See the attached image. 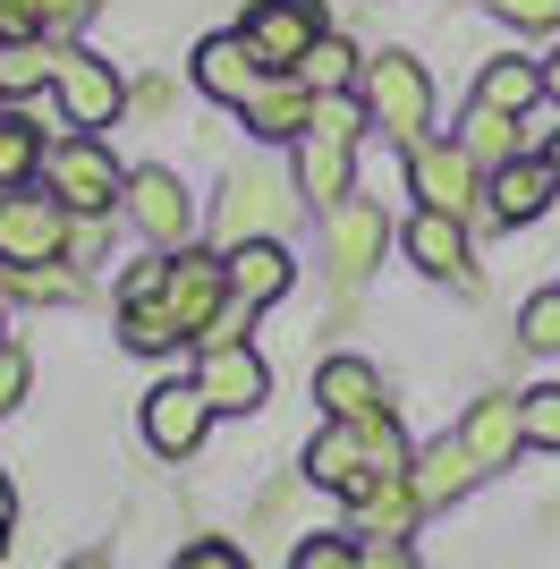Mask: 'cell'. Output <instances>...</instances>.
<instances>
[{
	"label": "cell",
	"mask_w": 560,
	"mask_h": 569,
	"mask_svg": "<svg viewBox=\"0 0 560 569\" xmlns=\"http://www.w3.org/2000/svg\"><path fill=\"white\" fill-rule=\"evenodd\" d=\"M357 137H366V102L357 94H314V119L298 137V196L306 204H349L357 196Z\"/></svg>",
	"instance_id": "cell-1"
},
{
	"label": "cell",
	"mask_w": 560,
	"mask_h": 569,
	"mask_svg": "<svg viewBox=\"0 0 560 569\" xmlns=\"http://www.w3.org/2000/svg\"><path fill=\"white\" fill-rule=\"evenodd\" d=\"M357 102H366V128H382L399 153L433 137V69L417 51H373L357 77Z\"/></svg>",
	"instance_id": "cell-2"
},
{
	"label": "cell",
	"mask_w": 560,
	"mask_h": 569,
	"mask_svg": "<svg viewBox=\"0 0 560 569\" xmlns=\"http://www.w3.org/2000/svg\"><path fill=\"white\" fill-rule=\"evenodd\" d=\"M298 221H306L298 179H280V170H263V162H238L230 179H221V204H212V238H221V247H247V238H289Z\"/></svg>",
	"instance_id": "cell-3"
},
{
	"label": "cell",
	"mask_w": 560,
	"mask_h": 569,
	"mask_svg": "<svg viewBox=\"0 0 560 569\" xmlns=\"http://www.w3.org/2000/svg\"><path fill=\"white\" fill-rule=\"evenodd\" d=\"M43 188L69 204L77 221H102L128 204V170H119V153L102 137H86V128H69V137L43 153Z\"/></svg>",
	"instance_id": "cell-4"
},
{
	"label": "cell",
	"mask_w": 560,
	"mask_h": 569,
	"mask_svg": "<svg viewBox=\"0 0 560 569\" xmlns=\"http://www.w3.org/2000/svg\"><path fill=\"white\" fill-rule=\"evenodd\" d=\"M408 196H417L424 213H450V221H484V162H467L450 137H424L408 144Z\"/></svg>",
	"instance_id": "cell-5"
},
{
	"label": "cell",
	"mask_w": 560,
	"mask_h": 569,
	"mask_svg": "<svg viewBox=\"0 0 560 569\" xmlns=\"http://www.w3.org/2000/svg\"><path fill=\"white\" fill-rule=\"evenodd\" d=\"M69 204L34 188H0V263H69Z\"/></svg>",
	"instance_id": "cell-6"
},
{
	"label": "cell",
	"mask_w": 560,
	"mask_h": 569,
	"mask_svg": "<svg viewBox=\"0 0 560 569\" xmlns=\"http://www.w3.org/2000/svg\"><path fill=\"white\" fill-rule=\"evenodd\" d=\"M51 102H60V119L69 128H86V137H102L119 111H128V77L102 60V51L86 43H60V69H51Z\"/></svg>",
	"instance_id": "cell-7"
},
{
	"label": "cell",
	"mask_w": 560,
	"mask_h": 569,
	"mask_svg": "<svg viewBox=\"0 0 560 569\" xmlns=\"http://www.w3.org/2000/svg\"><path fill=\"white\" fill-rule=\"evenodd\" d=\"M382 247H391V213H382V204L349 196V204H331V213H323V272H331L340 298H357V289L373 281Z\"/></svg>",
	"instance_id": "cell-8"
},
{
	"label": "cell",
	"mask_w": 560,
	"mask_h": 569,
	"mask_svg": "<svg viewBox=\"0 0 560 569\" xmlns=\"http://www.w3.org/2000/svg\"><path fill=\"white\" fill-rule=\"evenodd\" d=\"M162 307L179 315V332H187V340H204V332H212V315L230 307V263H221V247H170Z\"/></svg>",
	"instance_id": "cell-9"
},
{
	"label": "cell",
	"mask_w": 560,
	"mask_h": 569,
	"mask_svg": "<svg viewBox=\"0 0 560 569\" xmlns=\"http://www.w3.org/2000/svg\"><path fill=\"white\" fill-rule=\"evenodd\" d=\"M196 391L212 400V417H247L272 400V366L256 340H221V349H196Z\"/></svg>",
	"instance_id": "cell-10"
},
{
	"label": "cell",
	"mask_w": 560,
	"mask_h": 569,
	"mask_svg": "<svg viewBox=\"0 0 560 569\" xmlns=\"http://www.w3.org/2000/svg\"><path fill=\"white\" fill-rule=\"evenodd\" d=\"M399 256L417 263L424 281H450V289H476V230L467 221H450V213H408L399 221Z\"/></svg>",
	"instance_id": "cell-11"
},
{
	"label": "cell",
	"mask_w": 560,
	"mask_h": 569,
	"mask_svg": "<svg viewBox=\"0 0 560 569\" xmlns=\"http://www.w3.org/2000/svg\"><path fill=\"white\" fill-rule=\"evenodd\" d=\"M128 221L144 230V247H187V230H196V196H187V179L179 170H162V162H144V170H128Z\"/></svg>",
	"instance_id": "cell-12"
},
{
	"label": "cell",
	"mask_w": 560,
	"mask_h": 569,
	"mask_svg": "<svg viewBox=\"0 0 560 569\" xmlns=\"http://www.w3.org/2000/svg\"><path fill=\"white\" fill-rule=\"evenodd\" d=\"M323 34H331L323 0H256V9H247V43L263 51V69H289V77H298V60L323 43Z\"/></svg>",
	"instance_id": "cell-13"
},
{
	"label": "cell",
	"mask_w": 560,
	"mask_h": 569,
	"mask_svg": "<svg viewBox=\"0 0 560 569\" xmlns=\"http://www.w3.org/2000/svg\"><path fill=\"white\" fill-rule=\"evenodd\" d=\"M204 433H212V400L196 391V375L144 391V442H153L162 459H196V451H204Z\"/></svg>",
	"instance_id": "cell-14"
},
{
	"label": "cell",
	"mask_w": 560,
	"mask_h": 569,
	"mask_svg": "<svg viewBox=\"0 0 560 569\" xmlns=\"http://www.w3.org/2000/svg\"><path fill=\"white\" fill-rule=\"evenodd\" d=\"M187 77H196V94H212V102H247L263 86V77H280V69H263V51L247 43V26H230V34H204L196 43V60H187Z\"/></svg>",
	"instance_id": "cell-15"
},
{
	"label": "cell",
	"mask_w": 560,
	"mask_h": 569,
	"mask_svg": "<svg viewBox=\"0 0 560 569\" xmlns=\"http://www.w3.org/2000/svg\"><path fill=\"white\" fill-rule=\"evenodd\" d=\"M552 196H560V179H552L543 153H518V162L484 170V221H492V230H527V221H543V213H552Z\"/></svg>",
	"instance_id": "cell-16"
},
{
	"label": "cell",
	"mask_w": 560,
	"mask_h": 569,
	"mask_svg": "<svg viewBox=\"0 0 560 569\" xmlns=\"http://www.w3.org/2000/svg\"><path fill=\"white\" fill-rule=\"evenodd\" d=\"M459 442H467V459H476L484 476H501L518 451H527V400H518V391H484V400H467Z\"/></svg>",
	"instance_id": "cell-17"
},
{
	"label": "cell",
	"mask_w": 560,
	"mask_h": 569,
	"mask_svg": "<svg viewBox=\"0 0 560 569\" xmlns=\"http://www.w3.org/2000/svg\"><path fill=\"white\" fill-rule=\"evenodd\" d=\"M306 485H323V493H340V501L382 485V468H373V451H366V426H331L323 417V433L306 442Z\"/></svg>",
	"instance_id": "cell-18"
},
{
	"label": "cell",
	"mask_w": 560,
	"mask_h": 569,
	"mask_svg": "<svg viewBox=\"0 0 560 569\" xmlns=\"http://www.w3.org/2000/svg\"><path fill=\"white\" fill-rule=\"evenodd\" d=\"M314 400H323V417H331V426H366V417H382V408H391V382L373 375L366 357L331 349L323 366H314Z\"/></svg>",
	"instance_id": "cell-19"
},
{
	"label": "cell",
	"mask_w": 560,
	"mask_h": 569,
	"mask_svg": "<svg viewBox=\"0 0 560 569\" xmlns=\"http://www.w3.org/2000/svg\"><path fill=\"white\" fill-rule=\"evenodd\" d=\"M238 119H247V137H256V144H298L306 119H314V86L280 69V77H263L256 94L238 102Z\"/></svg>",
	"instance_id": "cell-20"
},
{
	"label": "cell",
	"mask_w": 560,
	"mask_h": 569,
	"mask_svg": "<svg viewBox=\"0 0 560 569\" xmlns=\"http://www.w3.org/2000/svg\"><path fill=\"white\" fill-rule=\"evenodd\" d=\"M221 263H230V298H247V307H272V298H289V289H298V256H289V238H247V247H221Z\"/></svg>",
	"instance_id": "cell-21"
},
{
	"label": "cell",
	"mask_w": 560,
	"mask_h": 569,
	"mask_svg": "<svg viewBox=\"0 0 560 569\" xmlns=\"http://www.w3.org/2000/svg\"><path fill=\"white\" fill-rule=\"evenodd\" d=\"M424 519V501L408 476H382V485H366V493L349 501V536L357 545H408V527Z\"/></svg>",
	"instance_id": "cell-22"
},
{
	"label": "cell",
	"mask_w": 560,
	"mask_h": 569,
	"mask_svg": "<svg viewBox=\"0 0 560 569\" xmlns=\"http://www.w3.org/2000/svg\"><path fill=\"white\" fill-rule=\"evenodd\" d=\"M450 144H459L467 162L501 170V162H518V153H527V119H510V111H492V102L467 94V111H459V128H450Z\"/></svg>",
	"instance_id": "cell-23"
},
{
	"label": "cell",
	"mask_w": 560,
	"mask_h": 569,
	"mask_svg": "<svg viewBox=\"0 0 560 569\" xmlns=\"http://www.w3.org/2000/svg\"><path fill=\"white\" fill-rule=\"evenodd\" d=\"M467 94L492 102V111H510V119H536V102H543V60H527V51H492Z\"/></svg>",
	"instance_id": "cell-24"
},
{
	"label": "cell",
	"mask_w": 560,
	"mask_h": 569,
	"mask_svg": "<svg viewBox=\"0 0 560 569\" xmlns=\"http://www.w3.org/2000/svg\"><path fill=\"white\" fill-rule=\"evenodd\" d=\"M476 476H484V468L467 459V442H459V433H442V442H424V451H417L408 485H417V501H424V510H450V501H459L467 485H476Z\"/></svg>",
	"instance_id": "cell-25"
},
{
	"label": "cell",
	"mask_w": 560,
	"mask_h": 569,
	"mask_svg": "<svg viewBox=\"0 0 560 569\" xmlns=\"http://www.w3.org/2000/svg\"><path fill=\"white\" fill-rule=\"evenodd\" d=\"M51 69H60V43H51V34H9V43H0V94L9 102L51 94Z\"/></svg>",
	"instance_id": "cell-26"
},
{
	"label": "cell",
	"mask_w": 560,
	"mask_h": 569,
	"mask_svg": "<svg viewBox=\"0 0 560 569\" xmlns=\"http://www.w3.org/2000/svg\"><path fill=\"white\" fill-rule=\"evenodd\" d=\"M43 153H51L43 119L9 102V111H0V188H34V179H43Z\"/></svg>",
	"instance_id": "cell-27"
},
{
	"label": "cell",
	"mask_w": 560,
	"mask_h": 569,
	"mask_svg": "<svg viewBox=\"0 0 560 569\" xmlns=\"http://www.w3.org/2000/svg\"><path fill=\"white\" fill-rule=\"evenodd\" d=\"M298 77L314 86V94H357V77H366V60H357V43L340 34V26H331L323 43H314V51L298 60Z\"/></svg>",
	"instance_id": "cell-28"
},
{
	"label": "cell",
	"mask_w": 560,
	"mask_h": 569,
	"mask_svg": "<svg viewBox=\"0 0 560 569\" xmlns=\"http://www.w3.org/2000/svg\"><path fill=\"white\" fill-rule=\"evenodd\" d=\"M179 315H170L162 307V298H153V307H119V349H128V357H170V349H179Z\"/></svg>",
	"instance_id": "cell-29"
},
{
	"label": "cell",
	"mask_w": 560,
	"mask_h": 569,
	"mask_svg": "<svg viewBox=\"0 0 560 569\" xmlns=\"http://www.w3.org/2000/svg\"><path fill=\"white\" fill-rule=\"evenodd\" d=\"M518 340L543 357H560V289H536L527 307H518Z\"/></svg>",
	"instance_id": "cell-30"
},
{
	"label": "cell",
	"mask_w": 560,
	"mask_h": 569,
	"mask_svg": "<svg viewBox=\"0 0 560 569\" xmlns=\"http://www.w3.org/2000/svg\"><path fill=\"white\" fill-rule=\"evenodd\" d=\"M518 400H527V451H560V382H536Z\"/></svg>",
	"instance_id": "cell-31"
},
{
	"label": "cell",
	"mask_w": 560,
	"mask_h": 569,
	"mask_svg": "<svg viewBox=\"0 0 560 569\" xmlns=\"http://www.w3.org/2000/svg\"><path fill=\"white\" fill-rule=\"evenodd\" d=\"M26 9V26H34V34H51V43H60V34H77V26L93 18V0H18Z\"/></svg>",
	"instance_id": "cell-32"
},
{
	"label": "cell",
	"mask_w": 560,
	"mask_h": 569,
	"mask_svg": "<svg viewBox=\"0 0 560 569\" xmlns=\"http://www.w3.org/2000/svg\"><path fill=\"white\" fill-rule=\"evenodd\" d=\"M162 281H170V256L153 247L144 263H128V281H119V307H153V298H162Z\"/></svg>",
	"instance_id": "cell-33"
},
{
	"label": "cell",
	"mask_w": 560,
	"mask_h": 569,
	"mask_svg": "<svg viewBox=\"0 0 560 569\" xmlns=\"http://www.w3.org/2000/svg\"><path fill=\"white\" fill-rule=\"evenodd\" d=\"M492 18L518 34H560V0H492Z\"/></svg>",
	"instance_id": "cell-34"
},
{
	"label": "cell",
	"mask_w": 560,
	"mask_h": 569,
	"mask_svg": "<svg viewBox=\"0 0 560 569\" xmlns=\"http://www.w3.org/2000/svg\"><path fill=\"white\" fill-rule=\"evenodd\" d=\"M289 569H357V536H298Z\"/></svg>",
	"instance_id": "cell-35"
},
{
	"label": "cell",
	"mask_w": 560,
	"mask_h": 569,
	"mask_svg": "<svg viewBox=\"0 0 560 569\" xmlns=\"http://www.w3.org/2000/svg\"><path fill=\"white\" fill-rule=\"evenodd\" d=\"M26 382H34V366H26V349L18 340H0V417L26 400Z\"/></svg>",
	"instance_id": "cell-36"
},
{
	"label": "cell",
	"mask_w": 560,
	"mask_h": 569,
	"mask_svg": "<svg viewBox=\"0 0 560 569\" xmlns=\"http://www.w3.org/2000/svg\"><path fill=\"white\" fill-rule=\"evenodd\" d=\"M179 569H247V552L221 545V536H204V545H187V552H179Z\"/></svg>",
	"instance_id": "cell-37"
},
{
	"label": "cell",
	"mask_w": 560,
	"mask_h": 569,
	"mask_svg": "<svg viewBox=\"0 0 560 569\" xmlns=\"http://www.w3.org/2000/svg\"><path fill=\"white\" fill-rule=\"evenodd\" d=\"M128 111H137V119L170 111V86H162V77H144V86H128Z\"/></svg>",
	"instance_id": "cell-38"
},
{
	"label": "cell",
	"mask_w": 560,
	"mask_h": 569,
	"mask_svg": "<svg viewBox=\"0 0 560 569\" xmlns=\"http://www.w3.org/2000/svg\"><path fill=\"white\" fill-rule=\"evenodd\" d=\"M69 256H102V221H69Z\"/></svg>",
	"instance_id": "cell-39"
},
{
	"label": "cell",
	"mask_w": 560,
	"mask_h": 569,
	"mask_svg": "<svg viewBox=\"0 0 560 569\" xmlns=\"http://www.w3.org/2000/svg\"><path fill=\"white\" fill-rule=\"evenodd\" d=\"M543 102L560 111V51H543Z\"/></svg>",
	"instance_id": "cell-40"
},
{
	"label": "cell",
	"mask_w": 560,
	"mask_h": 569,
	"mask_svg": "<svg viewBox=\"0 0 560 569\" xmlns=\"http://www.w3.org/2000/svg\"><path fill=\"white\" fill-rule=\"evenodd\" d=\"M536 153L552 162V179H560V128H543V137H536Z\"/></svg>",
	"instance_id": "cell-41"
},
{
	"label": "cell",
	"mask_w": 560,
	"mask_h": 569,
	"mask_svg": "<svg viewBox=\"0 0 560 569\" xmlns=\"http://www.w3.org/2000/svg\"><path fill=\"white\" fill-rule=\"evenodd\" d=\"M60 569H111V561H102V552H77V561H60Z\"/></svg>",
	"instance_id": "cell-42"
},
{
	"label": "cell",
	"mask_w": 560,
	"mask_h": 569,
	"mask_svg": "<svg viewBox=\"0 0 560 569\" xmlns=\"http://www.w3.org/2000/svg\"><path fill=\"white\" fill-rule=\"evenodd\" d=\"M0 519H18V493H9V476H0Z\"/></svg>",
	"instance_id": "cell-43"
},
{
	"label": "cell",
	"mask_w": 560,
	"mask_h": 569,
	"mask_svg": "<svg viewBox=\"0 0 560 569\" xmlns=\"http://www.w3.org/2000/svg\"><path fill=\"white\" fill-rule=\"evenodd\" d=\"M0 561H9V519H0Z\"/></svg>",
	"instance_id": "cell-44"
},
{
	"label": "cell",
	"mask_w": 560,
	"mask_h": 569,
	"mask_svg": "<svg viewBox=\"0 0 560 569\" xmlns=\"http://www.w3.org/2000/svg\"><path fill=\"white\" fill-rule=\"evenodd\" d=\"M0 340H9V323H0Z\"/></svg>",
	"instance_id": "cell-45"
},
{
	"label": "cell",
	"mask_w": 560,
	"mask_h": 569,
	"mask_svg": "<svg viewBox=\"0 0 560 569\" xmlns=\"http://www.w3.org/2000/svg\"><path fill=\"white\" fill-rule=\"evenodd\" d=\"M0 111H9V94H0Z\"/></svg>",
	"instance_id": "cell-46"
}]
</instances>
